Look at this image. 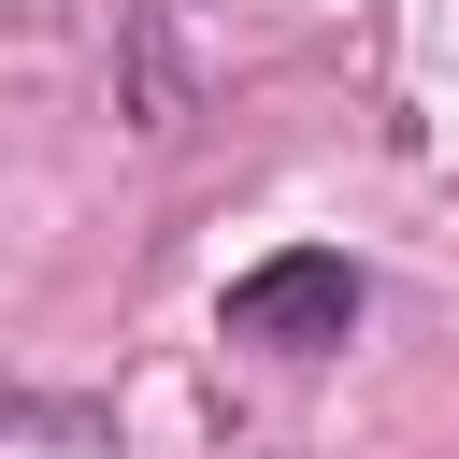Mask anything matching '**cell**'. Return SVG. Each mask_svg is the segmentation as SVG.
Masks as SVG:
<instances>
[{"instance_id": "cell-1", "label": "cell", "mask_w": 459, "mask_h": 459, "mask_svg": "<svg viewBox=\"0 0 459 459\" xmlns=\"http://www.w3.org/2000/svg\"><path fill=\"white\" fill-rule=\"evenodd\" d=\"M344 330H359V273H344L330 244H287V258H258V273L230 287V344L316 359V344H344Z\"/></svg>"}]
</instances>
